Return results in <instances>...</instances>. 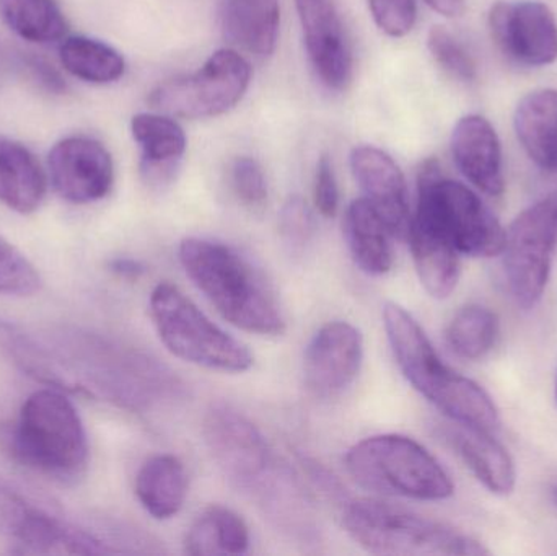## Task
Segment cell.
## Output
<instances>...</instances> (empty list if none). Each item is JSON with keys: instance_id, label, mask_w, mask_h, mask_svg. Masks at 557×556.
I'll use <instances>...</instances> for the list:
<instances>
[{"instance_id": "7", "label": "cell", "mask_w": 557, "mask_h": 556, "mask_svg": "<svg viewBox=\"0 0 557 556\" xmlns=\"http://www.w3.org/2000/svg\"><path fill=\"white\" fill-rule=\"evenodd\" d=\"M346 467L362 489L379 495L444 502L455 492L441 462L418 441L401 434L360 441L347 453Z\"/></svg>"}, {"instance_id": "10", "label": "cell", "mask_w": 557, "mask_h": 556, "mask_svg": "<svg viewBox=\"0 0 557 556\" xmlns=\"http://www.w3.org/2000/svg\"><path fill=\"white\" fill-rule=\"evenodd\" d=\"M556 245L557 188H553L517 215L504 238V270L510 293L522 309H533L542 300Z\"/></svg>"}, {"instance_id": "18", "label": "cell", "mask_w": 557, "mask_h": 556, "mask_svg": "<svg viewBox=\"0 0 557 556\" xmlns=\"http://www.w3.org/2000/svg\"><path fill=\"white\" fill-rule=\"evenodd\" d=\"M48 175L28 147L0 134V202L32 214L45 201Z\"/></svg>"}, {"instance_id": "4", "label": "cell", "mask_w": 557, "mask_h": 556, "mask_svg": "<svg viewBox=\"0 0 557 556\" xmlns=\"http://www.w3.org/2000/svg\"><path fill=\"white\" fill-rule=\"evenodd\" d=\"M0 440L15 462L52 482L74 485L87 472V431L74 404L55 388L29 395Z\"/></svg>"}, {"instance_id": "1", "label": "cell", "mask_w": 557, "mask_h": 556, "mask_svg": "<svg viewBox=\"0 0 557 556\" xmlns=\"http://www.w3.org/2000/svg\"><path fill=\"white\" fill-rule=\"evenodd\" d=\"M62 353L67 359L48 351L58 388H87L131 410L172 404L183 394L180 379L157 359L98 336H71Z\"/></svg>"}, {"instance_id": "14", "label": "cell", "mask_w": 557, "mask_h": 556, "mask_svg": "<svg viewBox=\"0 0 557 556\" xmlns=\"http://www.w3.org/2000/svg\"><path fill=\"white\" fill-rule=\"evenodd\" d=\"M362 362L359 329L347 322L326 323L314 333L305 351V385L320 400L339 397L356 381Z\"/></svg>"}, {"instance_id": "5", "label": "cell", "mask_w": 557, "mask_h": 556, "mask_svg": "<svg viewBox=\"0 0 557 556\" xmlns=\"http://www.w3.org/2000/svg\"><path fill=\"white\" fill-rule=\"evenodd\" d=\"M344 529L369 554L480 556L490 551L470 535L382 499H357L344 512Z\"/></svg>"}, {"instance_id": "13", "label": "cell", "mask_w": 557, "mask_h": 556, "mask_svg": "<svg viewBox=\"0 0 557 556\" xmlns=\"http://www.w3.org/2000/svg\"><path fill=\"white\" fill-rule=\"evenodd\" d=\"M48 180L55 195L72 205L100 201L113 188V157L94 137H64L49 150Z\"/></svg>"}, {"instance_id": "22", "label": "cell", "mask_w": 557, "mask_h": 556, "mask_svg": "<svg viewBox=\"0 0 557 556\" xmlns=\"http://www.w3.org/2000/svg\"><path fill=\"white\" fill-rule=\"evenodd\" d=\"M222 26L235 45L257 58L276 51L281 5L278 0H224Z\"/></svg>"}, {"instance_id": "9", "label": "cell", "mask_w": 557, "mask_h": 556, "mask_svg": "<svg viewBox=\"0 0 557 556\" xmlns=\"http://www.w3.org/2000/svg\"><path fill=\"white\" fill-rule=\"evenodd\" d=\"M250 62L232 48L215 51L198 71L153 88L149 103L183 120H208L234 110L251 84Z\"/></svg>"}, {"instance_id": "12", "label": "cell", "mask_w": 557, "mask_h": 556, "mask_svg": "<svg viewBox=\"0 0 557 556\" xmlns=\"http://www.w3.org/2000/svg\"><path fill=\"white\" fill-rule=\"evenodd\" d=\"M497 48L517 64L543 67L557 59L555 13L539 0H500L490 10Z\"/></svg>"}, {"instance_id": "39", "label": "cell", "mask_w": 557, "mask_h": 556, "mask_svg": "<svg viewBox=\"0 0 557 556\" xmlns=\"http://www.w3.org/2000/svg\"><path fill=\"white\" fill-rule=\"evenodd\" d=\"M111 270L124 277H137L144 273L143 264L129 258H120L111 263Z\"/></svg>"}, {"instance_id": "25", "label": "cell", "mask_w": 557, "mask_h": 556, "mask_svg": "<svg viewBox=\"0 0 557 556\" xmlns=\"http://www.w3.org/2000/svg\"><path fill=\"white\" fill-rule=\"evenodd\" d=\"M408 238L424 289L434 299L450 297L460 281V254L444 238L414 221L409 224Z\"/></svg>"}, {"instance_id": "24", "label": "cell", "mask_w": 557, "mask_h": 556, "mask_svg": "<svg viewBox=\"0 0 557 556\" xmlns=\"http://www.w3.org/2000/svg\"><path fill=\"white\" fill-rule=\"evenodd\" d=\"M188 495V475L178 457L162 454L147 460L136 477V496L140 506L159 521L182 511Z\"/></svg>"}, {"instance_id": "40", "label": "cell", "mask_w": 557, "mask_h": 556, "mask_svg": "<svg viewBox=\"0 0 557 556\" xmlns=\"http://www.w3.org/2000/svg\"><path fill=\"white\" fill-rule=\"evenodd\" d=\"M549 495H552L553 505L557 508V482L553 483L552 489H549Z\"/></svg>"}, {"instance_id": "3", "label": "cell", "mask_w": 557, "mask_h": 556, "mask_svg": "<svg viewBox=\"0 0 557 556\" xmlns=\"http://www.w3.org/2000/svg\"><path fill=\"white\" fill-rule=\"evenodd\" d=\"M180 261L189 280L219 313L237 329L281 336L285 317L264 274L235 248L206 238H186Z\"/></svg>"}, {"instance_id": "36", "label": "cell", "mask_w": 557, "mask_h": 556, "mask_svg": "<svg viewBox=\"0 0 557 556\" xmlns=\"http://www.w3.org/2000/svg\"><path fill=\"white\" fill-rule=\"evenodd\" d=\"M20 65L25 69L29 81L41 87L42 90L55 95L64 94L67 90V84H65V78L62 77L61 72L54 65L49 64L46 59L35 54H25L22 55Z\"/></svg>"}, {"instance_id": "29", "label": "cell", "mask_w": 557, "mask_h": 556, "mask_svg": "<svg viewBox=\"0 0 557 556\" xmlns=\"http://www.w3.org/2000/svg\"><path fill=\"white\" fill-rule=\"evenodd\" d=\"M499 317L490 307L470 304L461 307L448 323L445 338L451 351L468 361L483 359L499 338Z\"/></svg>"}, {"instance_id": "17", "label": "cell", "mask_w": 557, "mask_h": 556, "mask_svg": "<svg viewBox=\"0 0 557 556\" xmlns=\"http://www.w3.org/2000/svg\"><path fill=\"white\" fill-rule=\"evenodd\" d=\"M451 156L465 178L490 196L506 188L503 149L493 124L480 114H467L455 124L450 139Z\"/></svg>"}, {"instance_id": "2", "label": "cell", "mask_w": 557, "mask_h": 556, "mask_svg": "<svg viewBox=\"0 0 557 556\" xmlns=\"http://www.w3.org/2000/svg\"><path fill=\"white\" fill-rule=\"evenodd\" d=\"M386 336L409 384L458 427L496 433L499 410L476 382L445 365L414 317L395 302L383 307Z\"/></svg>"}, {"instance_id": "31", "label": "cell", "mask_w": 557, "mask_h": 556, "mask_svg": "<svg viewBox=\"0 0 557 556\" xmlns=\"http://www.w3.org/2000/svg\"><path fill=\"white\" fill-rule=\"evenodd\" d=\"M428 48L434 61L451 77L465 84L476 81L478 71L473 58L444 26H432L428 35Z\"/></svg>"}, {"instance_id": "41", "label": "cell", "mask_w": 557, "mask_h": 556, "mask_svg": "<svg viewBox=\"0 0 557 556\" xmlns=\"http://www.w3.org/2000/svg\"><path fill=\"white\" fill-rule=\"evenodd\" d=\"M556 400H557V384H556Z\"/></svg>"}, {"instance_id": "37", "label": "cell", "mask_w": 557, "mask_h": 556, "mask_svg": "<svg viewBox=\"0 0 557 556\" xmlns=\"http://www.w3.org/2000/svg\"><path fill=\"white\" fill-rule=\"evenodd\" d=\"M432 10L441 13V15L448 16V18H455L460 16L465 12V5L467 0H424Z\"/></svg>"}, {"instance_id": "26", "label": "cell", "mask_w": 557, "mask_h": 556, "mask_svg": "<svg viewBox=\"0 0 557 556\" xmlns=\"http://www.w3.org/2000/svg\"><path fill=\"white\" fill-rule=\"evenodd\" d=\"M250 548V531L244 519L225 508L211 506L198 516L185 539L186 554L244 555Z\"/></svg>"}, {"instance_id": "35", "label": "cell", "mask_w": 557, "mask_h": 556, "mask_svg": "<svg viewBox=\"0 0 557 556\" xmlns=\"http://www.w3.org/2000/svg\"><path fill=\"white\" fill-rule=\"evenodd\" d=\"M314 206L323 218H334L339 209V188L330 156L323 153L317 162L313 186Z\"/></svg>"}, {"instance_id": "27", "label": "cell", "mask_w": 557, "mask_h": 556, "mask_svg": "<svg viewBox=\"0 0 557 556\" xmlns=\"http://www.w3.org/2000/svg\"><path fill=\"white\" fill-rule=\"evenodd\" d=\"M59 58L69 74L88 84H113L126 72L123 54L90 36H65L59 46Z\"/></svg>"}, {"instance_id": "6", "label": "cell", "mask_w": 557, "mask_h": 556, "mask_svg": "<svg viewBox=\"0 0 557 556\" xmlns=\"http://www.w3.org/2000/svg\"><path fill=\"white\" fill-rule=\"evenodd\" d=\"M411 221L444 238L460 255L493 258L503 254L504 231L483 199L457 180L442 173L437 160H428L418 178V206Z\"/></svg>"}, {"instance_id": "11", "label": "cell", "mask_w": 557, "mask_h": 556, "mask_svg": "<svg viewBox=\"0 0 557 556\" xmlns=\"http://www.w3.org/2000/svg\"><path fill=\"white\" fill-rule=\"evenodd\" d=\"M202 436L222 472L257 498L281 475L263 434L235 408L224 404L211 407Z\"/></svg>"}, {"instance_id": "23", "label": "cell", "mask_w": 557, "mask_h": 556, "mask_svg": "<svg viewBox=\"0 0 557 556\" xmlns=\"http://www.w3.org/2000/svg\"><path fill=\"white\" fill-rule=\"evenodd\" d=\"M131 133L143 156V170L149 180H162L185 156V129L182 124L160 113H139L131 120Z\"/></svg>"}, {"instance_id": "21", "label": "cell", "mask_w": 557, "mask_h": 556, "mask_svg": "<svg viewBox=\"0 0 557 556\" xmlns=\"http://www.w3.org/2000/svg\"><path fill=\"white\" fill-rule=\"evenodd\" d=\"M513 126L530 159L546 173L553 172L557 165V90L539 88L525 95Z\"/></svg>"}, {"instance_id": "16", "label": "cell", "mask_w": 557, "mask_h": 556, "mask_svg": "<svg viewBox=\"0 0 557 556\" xmlns=\"http://www.w3.org/2000/svg\"><path fill=\"white\" fill-rule=\"evenodd\" d=\"M349 165L363 198L379 212L393 238L408 237V186L395 159L379 147L357 146L350 152Z\"/></svg>"}, {"instance_id": "20", "label": "cell", "mask_w": 557, "mask_h": 556, "mask_svg": "<svg viewBox=\"0 0 557 556\" xmlns=\"http://www.w3.org/2000/svg\"><path fill=\"white\" fill-rule=\"evenodd\" d=\"M447 437L484 489L499 496L513 492L517 483L516 464L506 447L494 440L493 433L460 427V430L450 431Z\"/></svg>"}, {"instance_id": "34", "label": "cell", "mask_w": 557, "mask_h": 556, "mask_svg": "<svg viewBox=\"0 0 557 556\" xmlns=\"http://www.w3.org/2000/svg\"><path fill=\"white\" fill-rule=\"evenodd\" d=\"M367 3L373 22L389 38L409 35L418 22L416 0H367Z\"/></svg>"}, {"instance_id": "15", "label": "cell", "mask_w": 557, "mask_h": 556, "mask_svg": "<svg viewBox=\"0 0 557 556\" xmlns=\"http://www.w3.org/2000/svg\"><path fill=\"white\" fill-rule=\"evenodd\" d=\"M295 9L314 75L327 90H344L352 77V51L334 0H295Z\"/></svg>"}, {"instance_id": "38", "label": "cell", "mask_w": 557, "mask_h": 556, "mask_svg": "<svg viewBox=\"0 0 557 556\" xmlns=\"http://www.w3.org/2000/svg\"><path fill=\"white\" fill-rule=\"evenodd\" d=\"M18 496L13 490H10L5 483L0 482V529L5 524L7 518L10 512L15 508Z\"/></svg>"}, {"instance_id": "19", "label": "cell", "mask_w": 557, "mask_h": 556, "mask_svg": "<svg viewBox=\"0 0 557 556\" xmlns=\"http://www.w3.org/2000/svg\"><path fill=\"white\" fill-rule=\"evenodd\" d=\"M344 238L357 267L370 276H383L393 268L392 232L366 198L350 202L344 215Z\"/></svg>"}, {"instance_id": "30", "label": "cell", "mask_w": 557, "mask_h": 556, "mask_svg": "<svg viewBox=\"0 0 557 556\" xmlns=\"http://www.w3.org/2000/svg\"><path fill=\"white\" fill-rule=\"evenodd\" d=\"M39 287L38 270L0 235V296L28 297L38 293Z\"/></svg>"}, {"instance_id": "8", "label": "cell", "mask_w": 557, "mask_h": 556, "mask_svg": "<svg viewBox=\"0 0 557 556\" xmlns=\"http://www.w3.org/2000/svg\"><path fill=\"white\" fill-rule=\"evenodd\" d=\"M150 319L170 353L183 361L222 372L253 366L250 349L201 312L178 287L160 283L149 302Z\"/></svg>"}, {"instance_id": "33", "label": "cell", "mask_w": 557, "mask_h": 556, "mask_svg": "<svg viewBox=\"0 0 557 556\" xmlns=\"http://www.w3.org/2000/svg\"><path fill=\"white\" fill-rule=\"evenodd\" d=\"M231 186L235 198L250 209L260 211L268 202V182L263 166L251 157H238L231 166Z\"/></svg>"}, {"instance_id": "28", "label": "cell", "mask_w": 557, "mask_h": 556, "mask_svg": "<svg viewBox=\"0 0 557 556\" xmlns=\"http://www.w3.org/2000/svg\"><path fill=\"white\" fill-rule=\"evenodd\" d=\"M0 16L25 41L48 45L67 36V18L58 0H0Z\"/></svg>"}, {"instance_id": "32", "label": "cell", "mask_w": 557, "mask_h": 556, "mask_svg": "<svg viewBox=\"0 0 557 556\" xmlns=\"http://www.w3.org/2000/svg\"><path fill=\"white\" fill-rule=\"evenodd\" d=\"M317 224L313 211L301 196H290L278 214V234L292 254H300L313 238Z\"/></svg>"}]
</instances>
